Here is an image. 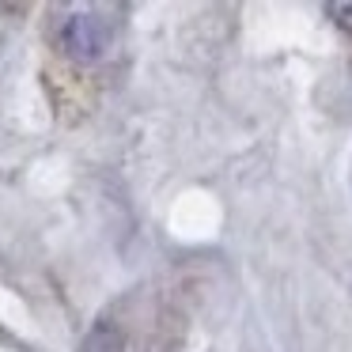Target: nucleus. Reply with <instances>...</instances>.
Returning <instances> with one entry per match:
<instances>
[{
	"label": "nucleus",
	"mask_w": 352,
	"mask_h": 352,
	"mask_svg": "<svg viewBox=\"0 0 352 352\" xmlns=\"http://www.w3.org/2000/svg\"><path fill=\"white\" fill-rule=\"evenodd\" d=\"M57 38H61V50L72 61H99V57H107L114 31H110V23L99 12H72L61 23Z\"/></svg>",
	"instance_id": "nucleus-1"
},
{
	"label": "nucleus",
	"mask_w": 352,
	"mask_h": 352,
	"mask_svg": "<svg viewBox=\"0 0 352 352\" xmlns=\"http://www.w3.org/2000/svg\"><path fill=\"white\" fill-rule=\"evenodd\" d=\"M326 16H333V23L352 34V4H326Z\"/></svg>",
	"instance_id": "nucleus-2"
}]
</instances>
